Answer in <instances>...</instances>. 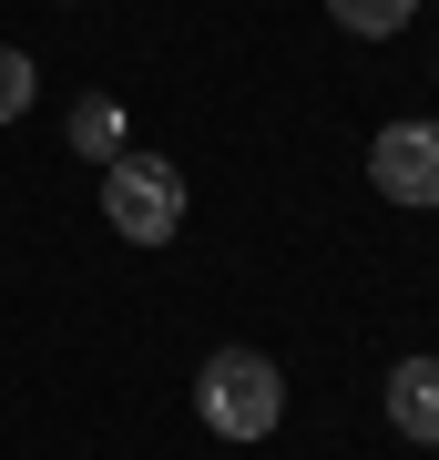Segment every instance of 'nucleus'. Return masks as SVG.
Here are the masks:
<instances>
[{
  "mask_svg": "<svg viewBox=\"0 0 439 460\" xmlns=\"http://www.w3.org/2000/svg\"><path fill=\"white\" fill-rule=\"evenodd\" d=\"M31 51H11V41H0V123H21V113H31Z\"/></svg>",
  "mask_w": 439,
  "mask_h": 460,
  "instance_id": "423d86ee",
  "label": "nucleus"
},
{
  "mask_svg": "<svg viewBox=\"0 0 439 460\" xmlns=\"http://www.w3.org/2000/svg\"><path fill=\"white\" fill-rule=\"evenodd\" d=\"M102 226H113L123 246H163V235L184 226V174L163 164V154H113V164H102Z\"/></svg>",
  "mask_w": 439,
  "mask_h": 460,
  "instance_id": "f03ea898",
  "label": "nucleus"
},
{
  "mask_svg": "<svg viewBox=\"0 0 439 460\" xmlns=\"http://www.w3.org/2000/svg\"><path fill=\"white\" fill-rule=\"evenodd\" d=\"M389 420H399L419 450H439V358H399V368H389Z\"/></svg>",
  "mask_w": 439,
  "mask_h": 460,
  "instance_id": "20e7f679",
  "label": "nucleus"
},
{
  "mask_svg": "<svg viewBox=\"0 0 439 460\" xmlns=\"http://www.w3.org/2000/svg\"><path fill=\"white\" fill-rule=\"evenodd\" d=\"M113 133H123V123H113V102H92V113H72V144H113Z\"/></svg>",
  "mask_w": 439,
  "mask_h": 460,
  "instance_id": "0eeeda50",
  "label": "nucleus"
},
{
  "mask_svg": "<svg viewBox=\"0 0 439 460\" xmlns=\"http://www.w3.org/2000/svg\"><path fill=\"white\" fill-rule=\"evenodd\" d=\"M327 21H338V31H358V41H389V31L419 21V0H327Z\"/></svg>",
  "mask_w": 439,
  "mask_h": 460,
  "instance_id": "39448f33",
  "label": "nucleus"
},
{
  "mask_svg": "<svg viewBox=\"0 0 439 460\" xmlns=\"http://www.w3.org/2000/svg\"><path fill=\"white\" fill-rule=\"evenodd\" d=\"M368 184L389 205H419V215H439V123H389L368 144Z\"/></svg>",
  "mask_w": 439,
  "mask_h": 460,
  "instance_id": "7ed1b4c3",
  "label": "nucleus"
},
{
  "mask_svg": "<svg viewBox=\"0 0 439 460\" xmlns=\"http://www.w3.org/2000/svg\"><path fill=\"white\" fill-rule=\"evenodd\" d=\"M195 410H205L215 440H266L286 420V368L266 348H215L205 378H195Z\"/></svg>",
  "mask_w": 439,
  "mask_h": 460,
  "instance_id": "f257e3e1",
  "label": "nucleus"
}]
</instances>
